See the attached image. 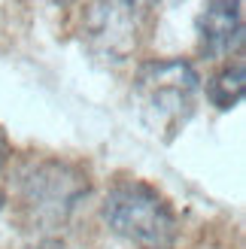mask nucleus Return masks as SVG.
<instances>
[{
    "instance_id": "1",
    "label": "nucleus",
    "mask_w": 246,
    "mask_h": 249,
    "mask_svg": "<svg viewBox=\"0 0 246 249\" xmlns=\"http://www.w3.org/2000/svg\"><path fill=\"white\" fill-rule=\"evenodd\" d=\"M201 76L186 58H161L140 64L131 85V101L143 124L161 140H174L198 104Z\"/></svg>"
},
{
    "instance_id": "2",
    "label": "nucleus",
    "mask_w": 246,
    "mask_h": 249,
    "mask_svg": "<svg viewBox=\"0 0 246 249\" xmlns=\"http://www.w3.org/2000/svg\"><path fill=\"white\" fill-rule=\"evenodd\" d=\"M104 222L140 249H170L176 240V213L149 182L122 179L104 197Z\"/></svg>"
},
{
    "instance_id": "3",
    "label": "nucleus",
    "mask_w": 246,
    "mask_h": 249,
    "mask_svg": "<svg viewBox=\"0 0 246 249\" xmlns=\"http://www.w3.org/2000/svg\"><path fill=\"white\" fill-rule=\"evenodd\" d=\"M158 0H91L82 18V40L88 52L122 64L137 49V40Z\"/></svg>"
},
{
    "instance_id": "4",
    "label": "nucleus",
    "mask_w": 246,
    "mask_h": 249,
    "mask_svg": "<svg viewBox=\"0 0 246 249\" xmlns=\"http://www.w3.org/2000/svg\"><path fill=\"white\" fill-rule=\"evenodd\" d=\"M85 195H88V177L70 161H36L21 177V204L31 219L43 225L64 222Z\"/></svg>"
},
{
    "instance_id": "5",
    "label": "nucleus",
    "mask_w": 246,
    "mask_h": 249,
    "mask_svg": "<svg viewBox=\"0 0 246 249\" xmlns=\"http://www.w3.org/2000/svg\"><path fill=\"white\" fill-rule=\"evenodd\" d=\"M201 52L207 58H225L243 46V0H207L198 18Z\"/></svg>"
},
{
    "instance_id": "6",
    "label": "nucleus",
    "mask_w": 246,
    "mask_h": 249,
    "mask_svg": "<svg viewBox=\"0 0 246 249\" xmlns=\"http://www.w3.org/2000/svg\"><path fill=\"white\" fill-rule=\"evenodd\" d=\"M246 91V76H243V61L237 64H228L225 70H219L216 76L207 82V101H210L216 109H234L243 101Z\"/></svg>"
},
{
    "instance_id": "7",
    "label": "nucleus",
    "mask_w": 246,
    "mask_h": 249,
    "mask_svg": "<svg viewBox=\"0 0 246 249\" xmlns=\"http://www.w3.org/2000/svg\"><path fill=\"white\" fill-rule=\"evenodd\" d=\"M6 158H9V140H6V134L0 131V167L6 164Z\"/></svg>"
},
{
    "instance_id": "8",
    "label": "nucleus",
    "mask_w": 246,
    "mask_h": 249,
    "mask_svg": "<svg viewBox=\"0 0 246 249\" xmlns=\"http://www.w3.org/2000/svg\"><path fill=\"white\" fill-rule=\"evenodd\" d=\"M36 249H61V243H43V246H36Z\"/></svg>"
},
{
    "instance_id": "9",
    "label": "nucleus",
    "mask_w": 246,
    "mask_h": 249,
    "mask_svg": "<svg viewBox=\"0 0 246 249\" xmlns=\"http://www.w3.org/2000/svg\"><path fill=\"white\" fill-rule=\"evenodd\" d=\"M52 3H58V6H67V3H73V0H52Z\"/></svg>"
},
{
    "instance_id": "10",
    "label": "nucleus",
    "mask_w": 246,
    "mask_h": 249,
    "mask_svg": "<svg viewBox=\"0 0 246 249\" xmlns=\"http://www.w3.org/2000/svg\"><path fill=\"white\" fill-rule=\"evenodd\" d=\"M0 210H3V195H0Z\"/></svg>"
}]
</instances>
